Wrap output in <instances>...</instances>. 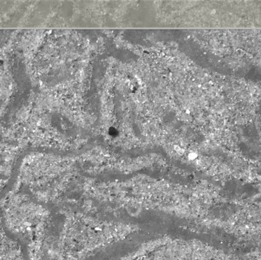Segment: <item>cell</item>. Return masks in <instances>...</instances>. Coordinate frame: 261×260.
Instances as JSON below:
<instances>
[{
    "mask_svg": "<svg viewBox=\"0 0 261 260\" xmlns=\"http://www.w3.org/2000/svg\"><path fill=\"white\" fill-rule=\"evenodd\" d=\"M189 157H190V159H192V160H193V159L196 158V155L195 154H190V156H189Z\"/></svg>",
    "mask_w": 261,
    "mask_h": 260,
    "instance_id": "1",
    "label": "cell"
}]
</instances>
